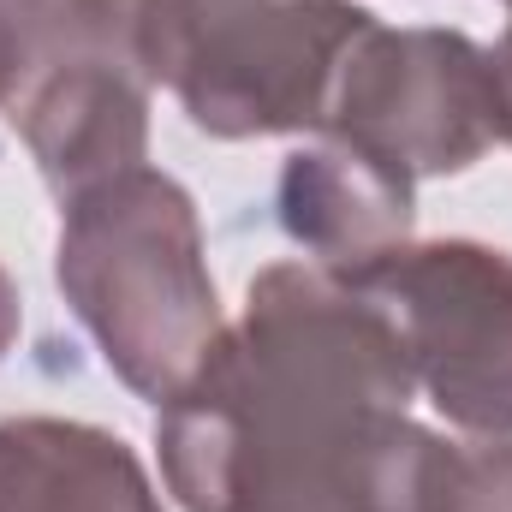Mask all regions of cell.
<instances>
[{"label":"cell","mask_w":512,"mask_h":512,"mask_svg":"<svg viewBox=\"0 0 512 512\" xmlns=\"http://www.w3.org/2000/svg\"><path fill=\"white\" fill-rule=\"evenodd\" d=\"M149 6L24 0V66L6 120L60 203L149 161Z\"/></svg>","instance_id":"cell-4"},{"label":"cell","mask_w":512,"mask_h":512,"mask_svg":"<svg viewBox=\"0 0 512 512\" xmlns=\"http://www.w3.org/2000/svg\"><path fill=\"white\" fill-rule=\"evenodd\" d=\"M18 66H24V0H0V114L12 102Z\"/></svg>","instance_id":"cell-10"},{"label":"cell","mask_w":512,"mask_h":512,"mask_svg":"<svg viewBox=\"0 0 512 512\" xmlns=\"http://www.w3.org/2000/svg\"><path fill=\"white\" fill-rule=\"evenodd\" d=\"M18 328H24V304H18V280L6 274V262H0V364H6V352L18 346Z\"/></svg>","instance_id":"cell-12"},{"label":"cell","mask_w":512,"mask_h":512,"mask_svg":"<svg viewBox=\"0 0 512 512\" xmlns=\"http://www.w3.org/2000/svg\"><path fill=\"white\" fill-rule=\"evenodd\" d=\"M54 286L102 364L155 405L203 370L227 328L197 203L149 161L60 203Z\"/></svg>","instance_id":"cell-2"},{"label":"cell","mask_w":512,"mask_h":512,"mask_svg":"<svg viewBox=\"0 0 512 512\" xmlns=\"http://www.w3.org/2000/svg\"><path fill=\"white\" fill-rule=\"evenodd\" d=\"M0 512H167L143 459L102 423L0 417Z\"/></svg>","instance_id":"cell-8"},{"label":"cell","mask_w":512,"mask_h":512,"mask_svg":"<svg viewBox=\"0 0 512 512\" xmlns=\"http://www.w3.org/2000/svg\"><path fill=\"white\" fill-rule=\"evenodd\" d=\"M274 215L292 245L316 256L322 274L340 286H358L376 262L411 245L417 227V185L370 161L352 143H310L292 149L274 185Z\"/></svg>","instance_id":"cell-7"},{"label":"cell","mask_w":512,"mask_h":512,"mask_svg":"<svg viewBox=\"0 0 512 512\" xmlns=\"http://www.w3.org/2000/svg\"><path fill=\"white\" fill-rule=\"evenodd\" d=\"M370 24L358 0H155L149 66L203 137H292L322 131Z\"/></svg>","instance_id":"cell-3"},{"label":"cell","mask_w":512,"mask_h":512,"mask_svg":"<svg viewBox=\"0 0 512 512\" xmlns=\"http://www.w3.org/2000/svg\"><path fill=\"white\" fill-rule=\"evenodd\" d=\"M507 6H512V0H507Z\"/></svg>","instance_id":"cell-13"},{"label":"cell","mask_w":512,"mask_h":512,"mask_svg":"<svg viewBox=\"0 0 512 512\" xmlns=\"http://www.w3.org/2000/svg\"><path fill=\"white\" fill-rule=\"evenodd\" d=\"M405 512H512V435L447 441L423 429Z\"/></svg>","instance_id":"cell-9"},{"label":"cell","mask_w":512,"mask_h":512,"mask_svg":"<svg viewBox=\"0 0 512 512\" xmlns=\"http://www.w3.org/2000/svg\"><path fill=\"white\" fill-rule=\"evenodd\" d=\"M322 137L364 149L411 185L477 167L501 137L489 48L447 24H370L340 66Z\"/></svg>","instance_id":"cell-5"},{"label":"cell","mask_w":512,"mask_h":512,"mask_svg":"<svg viewBox=\"0 0 512 512\" xmlns=\"http://www.w3.org/2000/svg\"><path fill=\"white\" fill-rule=\"evenodd\" d=\"M489 66H495V96H501V143H512V18L501 42L489 48Z\"/></svg>","instance_id":"cell-11"},{"label":"cell","mask_w":512,"mask_h":512,"mask_svg":"<svg viewBox=\"0 0 512 512\" xmlns=\"http://www.w3.org/2000/svg\"><path fill=\"white\" fill-rule=\"evenodd\" d=\"M417 376L376 298L316 262H274L203 370L155 417L185 512H405Z\"/></svg>","instance_id":"cell-1"},{"label":"cell","mask_w":512,"mask_h":512,"mask_svg":"<svg viewBox=\"0 0 512 512\" xmlns=\"http://www.w3.org/2000/svg\"><path fill=\"white\" fill-rule=\"evenodd\" d=\"M352 292L376 298L429 405L465 435H512V251L429 239L376 262Z\"/></svg>","instance_id":"cell-6"}]
</instances>
